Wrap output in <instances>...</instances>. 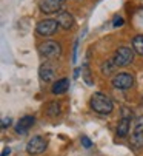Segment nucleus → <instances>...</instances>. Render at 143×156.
I'll list each match as a JSON object with an SVG mask.
<instances>
[{
    "label": "nucleus",
    "instance_id": "1",
    "mask_svg": "<svg viewBox=\"0 0 143 156\" xmlns=\"http://www.w3.org/2000/svg\"><path fill=\"white\" fill-rule=\"evenodd\" d=\"M91 108L95 113L108 115L112 111V101L103 93H94L91 96Z\"/></svg>",
    "mask_w": 143,
    "mask_h": 156
},
{
    "label": "nucleus",
    "instance_id": "2",
    "mask_svg": "<svg viewBox=\"0 0 143 156\" xmlns=\"http://www.w3.org/2000/svg\"><path fill=\"white\" fill-rule=\"evenodd\" d=\"M132 59H134V53L128 47H120L114 54V63L117 66H126L132 62Z\"/></svg>",
    "mask_w": 143,
    "mask_h": 156
},
{
    "label": "nucleus",
    "instance_id": "3",
    "mask_svg": "<svg viewBox=\"0 0 143 156\" xmlns=\"http://www.w3.org/2000/svg\"><path fill=\"white\" fill-rule=\"evenodd\" d=\"M59 27H60V25L57 23V20L45 19V20H42V22H39V23H37V33H39L40 36L48 37V36H53V34L57 31Z\"/></svg>",
    "mask_w": 143,
    "mask_h": 156
},
{
    "label": "nucleus",
    "instance_id": "4",
    "mask_svg": "<svg viewBox=\"0 0 143 156\" xmlns=\"http://www.w3.org/2000/svg\"><path fill=\"white\" fill-rule=\"evenodd\" d=\"M112 85L118 90H128L134 85V77L128 73H118L112 77Z\"/></svg>",
    "mask_w": 143,
    "mask_h": 156
},
{
    "label": "nucleus",
    "instance_id": "5",
    "mask_svg": "<svg viewBox=\"0 0 143 156\" xmlns=\"http://www.w3.org/2000/svg\"><path fill=\"white\" fill-rule=\"evenodd\" d=\"M46 145H48V141H46L45 138H42V136H34V138L28 142L26 151H28L29 154H40V153H43V151L46 150Z\"/></svg>",
    "mask_w": 143,
    "mask_h": 156
},
{
    "label": "nucleus",
    "instance_id": "6",
    "mask_svg": "<svg viewBox=\"0 0 143 156\" xmlns=\"http://www.w3.org/2000/svg\"><path fill=\"white\" fill-rule=\"evenodd\" d=\"M40 53H42L45 57H49V59H53V57H59V56H60L62 48H60V45H59L57 42L48 40V42H45L43 45L40 47Z\"/></svg>",
    "mask_w": 143,
    "mask_h": 156
},
{
    "label": "nucleus",
    "instance_id": "7",
    "mask_svg": "<svg viewBox=\"0 0 143 156\" xmlns=\"http://www.w3.org/2000/svg\"><path fill=\"white\" fill-rule=\"evenodd\" d=\"M40 9L45 14H54L57 11H60L62 8V2L60 0H40Z\"/></svg>",
    "mask_w": 143,
    "mask_h": 156
},
{
    "label": "nucleus",
    "instance_id": "8",
    "mask_svg": "<svg viewBox=\"0 0 143 156\" xmlns=\"http://www.w3.org/2000/svg\"><path fill=\"white\" fill-rule=\"evenodd\" d=\"M57 23L63 30H69V28H73V25H74V17L71 16L69 12H66V11H60L57 14Z\"/></svg>",
    "mask_w": 143,
    "mask_h": 156
},
{
    "label": "nucleus",
    "instance_id": "9",
    "mask_svg": "<svg viewBox=\"0 0 143 156\" xmlns=\"http://www.w3.org/2000/svg\"><path fill=\"white\" fill-rule=\"evenodd\" d=\"M34 122H36V119H34L32 116H25V118H22V119L17 122V125H15V131L20 133V135H25V133L34 125Z\"/></svg>",
    "mask_w": 143,
    "mask_h": 156
},
{
    "label": "nucleus",
    "instance_id": "10",
    "mask_svg": "<svg viewBox=\"0 0 143 156\" xmlns=\"http://www.w3.org/2000/svg\"><path fill=\"white\" fill-rule=\"evenodd\" d=\"M39 74H40V79H42L43 82H51V80L54 79V74H56L54 66L49 65V63L42 65V66H40V70H39Z\"/></svg>",
    "mask_w": 143,
    "mask_h": 156
},
{
    "label": "nucleus",
    "instance_id": "11",
    "mask_svg": "<svg viewBox=\"0 0 143 156\" xmlns=\"http://www.w3.org/2000/svg\"><path fill=\"white\" fill-rule=\"evenodd\" d=\"M69 88V79H60L53 85V94H63Z\"/></svg>",
    "mask_w": 143,
    "mask_h": 156
},
{
    "label": "nucleus",
    "instance_id": "12",
    "mask_svg": "<svg viewBox=\"0 0 143 156\" xmlns=\"http://www.w3.org/2000/svg\"><path fill=\"white\" fill-rule=\"evenodd\" d=\"M129 122H131L129 118H123L118 122V127H117V136L118 138H125L129 133Z\"/></svg>",
    "mask_w": 143,
    "mask_h": 156
},
{
    "label": "nucleus",
    "instance_id": "13",
    "mask_svg": "<svg viewBox=\"0 0 143 156\" xmlns=\"http://www.w3.org/2000/svg\"><path fill=\"white\" fill-rule=\"evenodd\" d=\"M46 115L49 116V118H56L59 113H60V105L57 102H49V104H46Z\"/></svg>",
    "mask_w": 143,
    "mask_h": 156
},
{
    "label": "nucleus",
    "instance_id": "14",
    "mask_svg": "<svg viewBox=\"0 0 143 156\" xmlns=\"http://www.w3.org/2000/svg\"><path fill=\"white\" fill-rule=\"evenodd\" d=\"M132 48L137 54L143 56V36H135L132 39Z\"/></svg>",
    "mask_w": 143,
    "mask_h": 156
},
{
    "label": "nucleus",
    "instance_id": "15",
    "mask_svg": "<svg viewBox=\"0 0 143 156\" xmlns=\"http://www.w3.org/2000/svg\"><path fill=\"white\" fill-rule=\"evenodd\" d=\"M131 144L135 148H141L143 147V133H134L131 136Z\"/></svg>",
    "mask_w": 143,
    "mask_h": 156
},
{
    "label": "nucleus",
    "instance_id": "16",
    "mask_svg": "<svg viewBox=\"0 0 143 156\" xmlns=\"http://www.w3.org/2000/svg\"><path fill=\"white\" fill-rule=\"evenodd\" d=\"M115 66L117 65L114 63V60H106V63L102 65V71H103V74H111Z\"/></svg>",
    "mask_w": 143,
    "mask_h": 156
},
{
    "label": "nucleus",
    "instance_id": "17",
    "mask_svg": "<svg viewBox=\"0 0 143 156\" xmlns=\"http://www.w3.org/2000/svg\"><path fill=\"white\" fill-rule=\"evenodd\" d=\"M134 133H143V116L137 118V121H135V128H134Z\"/></svg>",
    "mask_w": 143,
    "mask_h": 156
},
{
    "label": "nucleus",
    "instance_id": "18",
    "mask_svg": "<svg viewBox=\"0 0 143 156\" xmlns=\"http://www.w3.org/2000/svg\"><path fill=\"white\" fill-rule=\"evenodd\" d=\"M82 144H83V147H86V148H89V147L92 145V142H91V139H89L88 136H82Z\"/></svg>",
    "mask_w": 143,
    "mask_h": 156
},
{
    "label": "nucleus",
    "instance_id": "19",
    "mask_svg": "<svg viewBox=\"0 0 143 156\" xmlns=\"http://www.w3.org/2000/svg\"><path fill=\"white\" fill-rule=\"evenodd\" d=\"M112 25H114V27H122V25H123V19H122V17H115Z\"/></svg>",
    "mask_w": 143,
    "mask_h": 156
},
{
    "label": "nucleus",
    "instance_id": "20",
    "mask_svg": "<svg viewBox=\"0 0 143 156\" xmlns=\"http://www.w3.org/2000/svg\"><path fill=\"white\" fill-rule=\"evenodd\" d=\"M11 125V119L9 118H3L2 119V128H6V127H9Z\"/></svg>",
    "mask_w": 143,
    "mask_h": 156
},
{
    "label": "nucleus",
    "instance_id": "21",
    "mask_svg": "<svg viewBox=\"0 0 143 156\" xmlns=\"http://www.w3.org/2000/svg\"><path fill=\"white\" fill-rule=\"evenodd\" d=\"M9 153H11V150H9V148H5L3 153H2V156H6V154H9Z\"/></svg>",
    "mask_w": 143,
    "mask_h": 156
},
{
    "label": "nucleus",
    "instance_id": "22",
    "mask_svg": "<svg viewBox=\"0 0 143 156\" xmlns=\"http://www.w3.org/2000/svg\"><path fill=\"white\" fill-rule=\"evenodd\" d=\"M60 2H65V0H60Z\"/></svg>",
    "mask_w": 143,
    "mask_h": 156
}]
</instances>
